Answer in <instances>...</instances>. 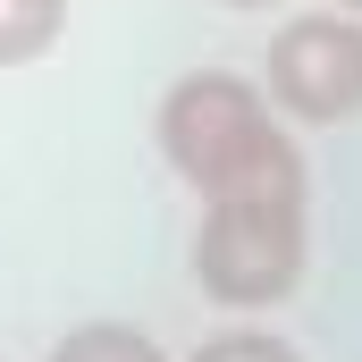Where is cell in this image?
<instances>
[{
    "label": "cell",
    "mask_w": 362,
    "mask_h": 362,
    "mask_svg": "<svg viewBox=\"0 0 362 362\" xmlns=\"http://www.w3.org/2000/svg\"><path fill=\"white\" fill-rule=\"evenodd\" d=\"M303 270H312V169H303V144H286L262 169L202 194L194 286L228 320H253V312H278L303 286Z\"/></svg>",
    "instance_id": "6da1fadb"
},
{
    "label": "cell",
    "mask_w": 362,
    "mask_h": 362,
    "mask_svg": "<svg viewBox=\"0 0 362 362\" xmlns=\"http://www.w3.org/2000/svg\"><path fill=\"white\" fill-rule=\"evenodd\" d=\"M152 144L169 160V177L194 185V194H219L228 177L262 169L270 152H286V118L270 110L262 76H236V68H194L160 93L152 110Z\"/></svg>",
    "instance_id": "7a4b0ae2"
},
{
    "label": "cell",
    "mask_w": 362,
    "mask_h": 362,
    "mask_svg": "<svg viewBox=\"0 0 362 362\" xmlns=\"http://www.w3.org/2000/svg\"><path fill=\"white\" fill-rule=\"evenodd\" d=\"M262 93L295 127H346V118H362V17L354 8H295L270 34Z\"/></svg>",
    "instance_id": "3957f363"
},
{
    "label": "cell",
    "mask_w": 362,
    "mask_h": 362,
    "mask_svg": "<svg viewBox=\"0 0 362 362\" xmlns=\"http://www.w3.org/2000/svg\"><path fill=\"white\" fill-rule=\"evenodd\" d=\"M42 362H169V354H160V337L135 329V320H85V329H68Z\"/></svg>",
    "instance_id": "277c9868"
},
{
    "label": "cell",
    "mask_w": 362,
    "mask_h": 362,
    "mask_svg": "<svg viewBox=\"0 0 362 362\" xmlns=\"http://www.w3.org/2000/svg\"><path fill=\"white\" fill-rule=\"evenodd\" d=\"M68 34V0H0V68H34Z\"/></svg>",
    "instance_id": "5b68a950"
},
{
    "label": "cell",
    "mask_w": 362,
    "mask_h": 362,
    "mask_svg": "<svg viewBox=\"0 0 362 362\" xmlns=\"http://www.w3.org/2000/svg\"><path fill=\"white\" fill-rule=\"evenodd\" d=\"M185 362H303V354H295L286 337H270L262 320H228L219 337H202V346H194Z\"/></svg>",
    "instance_id": "8992f818"
},
{
    "label": "cell",
    "mask_w": 362,
    "mask_h": 362,
    "mask_svg": "<svg viewBox=\"0 0 362 362\" xmlns=\"http://www.w3.org/2000/svg\"><path fill=\"white\" fill-rule=\"evenodd\" d=\"M219 8H278V0H219Z\"/></svg>",
    "instance_id": "52a82bcc"
},
{
    "label": "cell",
    "mask_w": 362,
    "mask_h": 362,
    "mask_svg": "<svg viewBox=\"0 0 362 362\" xmlns=\"http://www.w3.org/2000/svg\"><path fill=\"white\" fill-rule=\"evenodd\" d=\"M320 8H354V17H362V0H320Z\"/></svg>",
    "instance_id": "ba28073f"
}]
</instances>
